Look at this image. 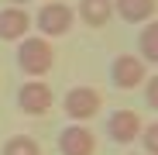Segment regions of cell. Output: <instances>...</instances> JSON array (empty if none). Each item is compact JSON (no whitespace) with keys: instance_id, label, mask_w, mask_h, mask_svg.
Here are the masks:
<instances>
[{"instance_id":"obj_1","label":"cell","mask_w":158,"mask_h":155,"mask_svg":"<svg viewBox=\"0 0 158 155\" xmlns=\"http://www.w3.org/2000/svg\"><path fill=\"white\" fill-rule=\"evenodd\" d=\"M52 62H55V48H52L48 38L41 35H28L17 41V69L24 76H31V80H41V76L52 69Z\"/></svg>"},{"instance_id":"obj_2","label":"cell","mask_w":158,"mask_h":155,"mask_svg":"<svg viewBox=\"0 0 158 155\" xmlns=\"http://www.w3.org/2000/svg\"><path fill=\"white\" fill-rule=\"evenodd\" d=\"M35 24H38V35H41V38H48V41H52V38H62V35L72 31L76 11H72L69 4H62V0H48V4L38 7Z\"/></svg>"},{"instance_id":"obj_3","label":"cell","mask_w":158,"mask_h":155,"mask_svg":"<svg viewBox=\"0 0 158 155\" xmlns=\"http://www.w3.org/2000/svg\"><path fill=\"white\" fill-rule=\"evenodd\" d=\"M100 107H103V97H100V90H93V86H72V90H65V97H62V110H65V117L72 121V124H86V121H93L96 114H100Z\"/></svg>"},{"instance_id":"obj_4","label":"cell","mask_w":158,"mask_h":155,"mask_svg":"<svg viewBox=\"0 0 158 155\" xmlns=\"http://www.w3.org/2000/svg\"><path fill=\"white\" fill-rule=\"evenodd\" d=\"M52 103H55V93H52V86L41 83V80H28V83L17 86V110H24L28 117L48 114Z\"/></svg>"},{"instance_id":"obj_5","label":"cell","mask_w":158,"mask_h":155,"mask_svg":"<svg viewBox=\"0 0 158 155\" xmlns=\"http://www.w3.org/2000/svg\"><path fill=\"white\" fill-rule=\"evenodd\" d=\"M148 80V62L141 55H114L110 62V83L117 90H138Z\"/></svg>"},{"instance_id":"obj_6","label":"cell","mask_w":158,"mask_h":155,"mask_svg":"<svg viewBox=\"0 0 158 155\" xmlns=\"http://www.w3.org/2000/svg\"><path fill=\"white\" fill-rule=\"evenodd\" d=\"M59 155H96V135L86 124H65L59 131Z\"/></svg>"},{"instance_id":"obj_7","label":"cell","mask_w":158,"mask_h":155,"mask_svg":"<svg viewBox=\"0 0 158 155\" xmlns=\"http://www.w3.org/2000/svg\"><path fill=\"white\" fill-rule=\"evenodd\" d=\"M141 127L144 124H141V117L134 110H114L107 117V138L114 145H134L141 138Z\"/></svg>"},{"instance_id":"obj_8","label":"cell","mask_w":158,"mask_h":155,"mask_svg":"<svg viewBox=\"0 0 158 155\" xmlns=\"http://www.w3.org/2000/svg\"><path fill=\"white\" fill-rule=\"evenodd\" d=\"M31 24L35 21H31V14L24 7H14V4L0 7V41H21V38H28Z\"/></svg>"},{"instance_id":"obj_9","label":"cell","mask_w":158,"mask_h":155,"mask_svg":"<svg viewBox=\"0 0 158 155\" xmlns=\"http://www.w3.org/2000/svg\"><path fill=\"white\" fill-rule=\"evenodd\" d=\"M76 17L86 28H107L110 17H114V0H79Z\"/></svg>"},{"instance_id":"obj_10","label":"cell","mask_w":158,"mask_h":155,"mask_svg":"<svg viewBox=\"0 0 158 155\" xmlns=\"http://www.w3.org/2000/svg\"><path fill=\"white\" fill-rule=\"evenodd\" d=\"M158 11V0H114V14L127 24H144Z\"/></svg>"},{"instance_id":"obj_11","label":"cell","mask_w":158,"mask_h":155,"mask_svg":"<svg viewBox=\"0 0 158 155\" xmlns=\"http://www.w3.org/2000/svg\"><path fill=\"white\" fill-rule=\"evenodd\" d=\"M138 55L148 66H158V17L144 21V28L138 31Z\"/></svg>"},{"instance_id":"obj_12","label":"cell","mask_w":158,"mask_h":155,"mask_svg":"<svg viewBox=\"0 0 158 155\" xmlns=\"http://www.w3.org/2000/svg\"><path fill=\"white\" fill-rule=\"evenodd\" d=\"M0 155H41V145L31 135H14L0 145Z\"/></svg>"},{"instance_id":"obj_13","label":"cell","mask_w":158,"mask_h":155,"mask_svg":"<svg viewBox=\"0 0 158 155\" xmlns=\"http://www.w3.org/2000/svg\"><path fill=\"white\" fill-rule=\"evenodd\" d=\"M138 141L144 145V155H158V121H151L148 127H141V138Z\"/></svg>"},{"instance_id":"obj_14","label":"cell","mask_w":158,"mask_h":155,"mask_svg":"<svg viewBox=\"0 0 158 155\" xmlns=\"http://www.w3.org/2000/svg\"><path fill=\"white\" fill-rule=\"evenodd\" d=\"M144 103H148V110L158 114V72L144 80Z\"/></svg>"},{"instance_id":"obj_15","label":"cell","mask_w":158,"mask_h":155,"mask_svg":"<svg viewBox=\"0 0 158 155\" xmlns=\"http://www.w3.org/2000/svg\"><path fill=\"white\" fill-rule=\"evenodd\" d=\"M7 4H14V7H24V4H31V0H7Z\"/></svg>"},{"instance_id":"obj_16","label":"cell","mask_w":158,"mask_h":155,"mask_svg":"<svg viewBox=\"0 0 158 155\" xmlns=\"http://www.w3.org/2000/svg\"><path fill=\"white\" fill-rule=\"evenodd\" d=\"M131 155H144V152H131Z\"/></svg>"}]
</instances>
